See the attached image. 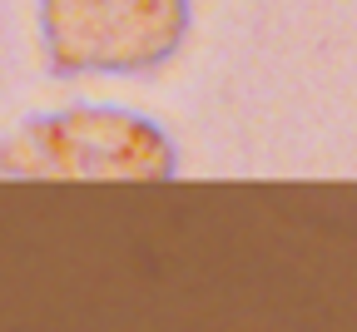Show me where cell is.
Wrapping results in <instances>:
<instances>
[{"mask_svg":"<svg viewBox=\"0 0 357 332\" xmlns=\"http://www.w3.org/2000/svg\"><path fill=\"white\" fill-rule=\"evenodd\" d=\"M189 30V0H40V45L50 75H144Z\"/></svg>","mask_w":357,"mask_h":332,"instance_id":"2","label":"cell"},{"mask_svg":"<svg viewBox=\"0 0 357 332\" xmlns=\"http://www.w3.org/2000/svg\"><path fill=\"white\" fill-rule=\"evenodd\" d=\"M0 174L15 179H169V139L124 110H65L0 139Z\"/></svg>","mask_w":357,"mask_h":332,"instance_id":"1","label":"cell"}]
</instances>
